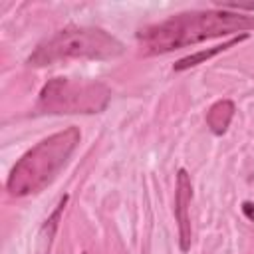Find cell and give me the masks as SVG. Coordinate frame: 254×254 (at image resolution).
Masks as SVG:
<instances>
[{
  "instance_id": "1",
  "label": "cell",
  "mask_w": 254,
  "mask_h": 254,
  "mask_svg": "<svg viewBox=\"0 0 254 254\" xmlns=\"http://www.w3.org/2000/svg\"><path fill=\"white\" fill-rule=\"evenodd\" d=\"M254 30V14L232 10H190L175 14L163 22L145 26L137 32L143 56H159L179 48H189L210 38L248 34Z\"/></svg>"
},
{
  "instance_id": "2",
  "label": "cell",
  "mask_w": 254,
  "mask_h": 254,
  "mask_svg": "<svg viewBox=\"0 0 254 254\" xmlns=\"http://www.w3.org/2000/svg\"><path fill=\"white\" fill-rule=\"evenodd\" d=\"M79 139H81L79 129L71 125L36 143L12 167L6 181V190L12 196L20 198V196L36 194L42 189H46L58 177V173L67 165Z\"/></svg>"
},
{
  "instance_id": "3",
  "label": "cell",
  "mask_w": 254,
  "mask_h": 254,
  "mask_svg": "<svg viewBox=\"0 0 254 254\" xmlns=\"http://www.w3.org/2000/svg\"><path fill=\"white\" fill-rule=\"evenodd\" d=\"M123 52V42L103 28L67 26L40 42L26 64L32 67H46L67 60H113Z\"/></svg>"
},
{
  "instance_id": "4",
  "label": "cell",
  "mask_w": 254,
  "mask_h": 254,
  "mask_svg": "<svg viewBox=\"0 0 254 254\" xmlns=\"http://www.w3.org/2000/svg\"><path fill=\"white\" fill-rule=\"evenodd\" d=\"M111 99V89L103 81H79L54 77L38 93L36 111L50 115H91L101 113Z\"/></svg>"
},
{
  "instance_id": "5",
  "label": "cell",
  "mask_w": 254,
  "mask_h": 254,
  "mask_svg": "<svg viewBox=\"0 0 254 254\" xmlns=\"http://www.w3.org/2000/svg\"><path fill=\"white\" fill-rule=\"evenodd\" d=\"M192 200V183L187 169L177 171V183H175V218L179 226V246L183 252L190 250L192 242V228H190V214L189 206Z\"/></svg>"
},
{
  "instance_id": "6",
  "label": "cell",
  "mask_w": 254,
  "mask_h": 254,
  "mask_svg": "<svg viewBox=\"0 0 254 254\" xmlns=\"http://www.w3.org/2000/svg\"><path fill=\"white\" fill-rule=\"evenodd\" d=\"M248 38H250V34H238V36L230 38L228 42H222V44H216V46H212V48H206V50H198V52H194V54H189V56L181 58L179 62H175L173 69H175V71H185V69H189V67H194V65L202 64V62H206V60H210V58H214V56L226 52V50L232 48V46H238L240 42H244V40H248Z\"/></svg>"
},
{
  "instance_id": "7",
  "label": "cell",
  "mask_w": 254,
  "mask_h": 254,
  "mask_svg": "<svg viewBox=\"0 0 254 254\" xmlns=\"http://www.w3.org/2000/svg\"><path fill=\"white\" fill-rule=\"evenodd\" d=\"M67 198H69V196L64 194V196L58 200L54 212L44 220V224H42V228H40V232H38V238H36V254H50V248H52L54 236H56V232H58V228H60V220H62L64 208H65V204H67Z\"/></svg>"
},
{
  "instance_id": "8",
  "label": "cell",
  "mask_w": 254,
  "mask_h": 254,
  "mask_svg": "<svg viewBox=\"0 0 254 254\" xmlns=\"http://www.w3.org/2000/svg\"><path fill=\"white\" fill-rule=\"evenodd\" d=\"M236 105L230 99H218L212 103L206 111V125L214 135H224L230 127V121L234 117Z\"/></svg>"
},
{
  "instance_id": "9",
  "label": "cell",
  "mask_w": 254,
  "mask_h": 254,
  "mask_svg": "<svg viewBox=\"0 0 254 254\" xmlns=\"http://www.w3.org/2000/svg\"><path fill=\"white\" fill-rule=\"evenodd\" d=\"M242 212L248 220H254V202H250V200L242 202Z\"/></svg>"
}]
</instances>
